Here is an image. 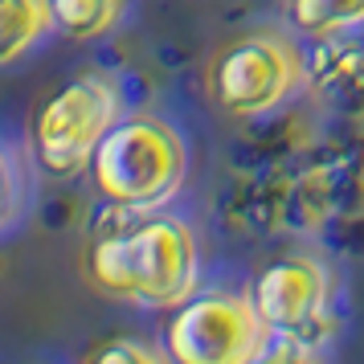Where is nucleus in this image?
I'll list each match as a JSON object with an SVG mask.
<instances>
[{
	"mask_svg": "<svg viewBox=\"0 0 364 364\" xmlns=\"http://www.w3.org/2000/svg\"><path fill=\"white\" fill-rule=\"evenodd\" d=\"M307 86L323 102V111L340 119H364V37L356 41H331L307 66Z\"/></svg>",
	"mask_w": 364,
	"mask_h": 364,
	"instance_id": "7",
	"label": "nucleus"
},
{
	"mask_svg": "<svg viewBox=\"0 0 364 364\" xmlns=\"http://www.w3.org/2000/svg\"><path fill=\"white\" fill-rule=\"evenodd\" d=\"M184 168L188 151L172 123L156 115H127L102 135L90 160V176L111 205L151 213L176 197V188L184 184Z\"/></svg>",
	"mask_w": 364,
	"mask_h": 364,
	"instance_id": "2",
	"label": "nucleus"
},
{
	"mask_svg": "<svg viewBox=\"0 0 364 364\" xmlns=\"http://www.w3.org/2000/svg\"><path fill=\"white\" fill-rule=\"evenodd\" d=\"M328 270L311 254H287L266 266L254 282V307L262 323L279 336H303L328 307Z\"/></svg>",
	"mask_w": 364,
	"mask_h": 364,
	"instance_id": "6",
	"label": "nucleus"
},
{
	"mask_svg": "<svg viewBox=\"0 0 364 364\" xmlns=\"http://www.w3.org/2000/svg\"><path fill=\"white\" fill-rule=\"evenodd\" d=\"M270 328L250 295L205 291L172 307L164 348L172 364H250L266 348Z\"/></svg>",
	"mask_w": 364,
	"mask_h": 364,
	"instance_id": "5",
	"label": "nucleus"
},
{
	"mask_svg": "<svg viewBox=\"0 0 364 364\" xmlns=\"http://www.w3.org/2000/svg\"><path fill=\"white\" fill-rule=\"evenodd\" d=\"M86 364H168L156 348L139 344V340H107V344H99L90 356H86Z\"/></svg>",
	"mask_w": 364,
	"mask_h": 364,
	"instance_id": "11",
	"label": "nucleus"
},
{
	"mask_svg": "<svg viewBox=\"0 0 364 364\" xmlns=\"http://www.w3.org/2000/svg\"><path fill=\"white\" fill-rule=\"evenodd\" d=\"M250 364H319V360H315V352L303 344L299 336H282V340H274V344L266 340V348Z\"/></svg>",
	"mask_w": 364,
	"mask_h": 364,
	"instance_id": "12",
	"label": "nucleus"
},
{
	"mask_svg": "<svg viewBox=\"0 0 364 364\" xmlns=\"http://www.w3.org/2000/svg\"><path fill=\"white\" fill-rule=\"evenodd\" d=\"M53 29L70 41H95L123 17V0H50Z\"/></svg>",
	"mask_w": 364,
	"mask_h": 364,
	"instance_id": "10",
	"label": "nucleus"
},
{
	"mask_svg": "<svg viewBox=\"0 0 364 364\" xmlns=\"http://www.w3.org/2000/svg\"><path fill=\"white\" fill-rule=\"evenodd\" d=\"M119 123V90L99 74L74 78L41 102L33 119V156L50 176H78L90 168L102 135Z\"/></svg>",
	"mask_w": 364,
	"mask_h": 364,
	"instance_id": "4",
	"label": "nucleus"
},
{
	"mask_svg": "<svg viewBox=\"0 0 364 364\" xmlns=\"http://www.w3.org/2000/svg\"><path fill=\"white\" fill-rule=\"evenodd\" d=\"M13 209H17V172H13V164H9L4 151H0V230L9 225Z\"/></svg>",
	"mask_w": 364,
	"mask_h": 364,
	"instance_id": "13",
	"label": "nucleus"
},
{
	"mask_svg": "<svg viewBox=\"0 0 364 364\" xmlns=\"http://www.w3.org/2000/svg\"><path fill=\"white\" fill-rule=\"evenodd\" d=\"M287 21L303 37H340L364 25V0H287Z\"/></svg>",
	"mask_w": 364,
	"mask_h": 364,
	"instance_id": "9",
	"label": "nucleus"
},
{
	"mask_svg": "<svg viewBox=\"0 0 364 364\" xmlns=\"http://www.w3.org/2000/svg\"><path fill=\"white\" fill-rule=\"evenodd\" d=\"M53 29L50 0H0V66L29 53Z\"/></svg>",
	"mask_w": 364,
	"mask_h": 364,
	"instance_id": "8",
	"label": "nucleus"
},
{
	"mask_svg": "<svg viewBox=\"0 0 364 364\" xmlns=\"http://www.w3.org/2000/svg\"><path fill=\"white\" fill-rule=\"evenodd\" d=\"M307 82V58L291 37L246 33L230 41L209 66V95L225 115H266Z\"/></svg>",
	"mask_w": 364,
	"mask_h": 364,
	"instance_id": "3",
	"label": "nucleus"
},
{
	"mask_svg": "<svg viewBox=\"0 0 364 364\" xmlns=\"http://www.w3.org/2000/svg\"><path fill=\"white\" fill-rule=\"evenodd\" d=\"M95 291L139 307H181L197 291V237L181 217H144L139 225L102 233L86 250Z\"/></svg>",
	"mask_w": 364,
	"mask_h": 364,
	"instance_id": "1",
	"label": "nucleus"
}]
</instances>
